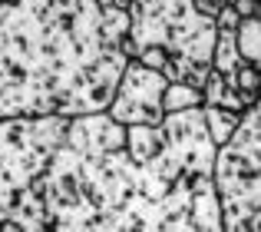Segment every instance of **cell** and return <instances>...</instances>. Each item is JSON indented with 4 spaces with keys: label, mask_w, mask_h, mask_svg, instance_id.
I'll list each match as a JSON object with an SVG mask.
<instances>
[{
    "label": "cell",
    "mask_w": 261,
    "mask_h": 232,
    "mask_svg": "<svg viewBox=\"0 0 261 232\" xmlns=\"http://www.w3.org/2000/svg\"><path fill=\"white\" fill-rule=\"evenodd\" d=\"M235 37H238V53H242V63L258 66V70H261V24H258L255 17H251V20H242V24H238V30H235Z\"/></svg>",
    "instance_id": "obj_14"
},
{
    "label": "cell",
    "mask_w": 261,
    "mask_h": 232,
    "mask_svg": "<svg viewBox=\"0 0 261 232\" xmlns=\"http://www.w3.org/2000/svg\"><path fill=\"white\" fill-rule=\"evenodd\" d=\"M231 86H235L242 97H251V100H258V93H261V70L258 66H248V63H242L238 66V73L235 77H225Z\"/></svg>",
    "instance_id": "obj_15"
},
{
    "label": "cell",
    "mask_w": 261,
    "mask_h": 232,
    "mask_svg": "<svg viewBox=\"0 0 261 232\" xmlns=\"http://www.w3.org/2000/svg\"><path fill=\"white\" fill-rule=\"evenodd\" d=\"M66 146L86 156H106L126 149V126L116 123L109 113H89L70 120L66 129Z\"/></svg>",
    "instance_id": "obj_8"
},
{
    "label": "cell",
    "mask_w": 261,
    "mask_h": 232,
    "mask_svg": "<svg viewBox=\"0 0 261 232\" xmlns=\"http://www.w3.org/2000/svg\"><path fill=\"white\" fill-rule=\"evenodd\" d=\"M162 149V126H129L126 129V156L136 166H146Z\"/></svg>",
    "instance_id": "obj_10"
},
{
    "label": "cell",
    "mask_w": 261,
    "mask_h": 232,
    "mask_svg": "<svg viewBox=\"0 0 261 232\" xmlns=\"http://www.w3.org/2000/svg\"><path fill=\"white\" fill-rule=\"evenodd\" d=\"M0 7H4V0H0Z\"/></svg>",
    "instance_id": "obj_20"
},
{
    "label": "cell",
    "mask_w": 261,
    "mask_h": 232,
    "mask_svg": "<svg viewBox=\"0 0 261 232\" xmlns=\"http://www.w3.org/2000/svg\"><path fill=\"white\" fill-rule=\"evenodd\" d=\"M202 116H205V129H208V140L215 143L218 149L235 136L238 123H242L245 113H231V110H222V106H202Z\"/></svg>",
    "instance_id": "obj_11"
},
{
    "label": "cell",
    "mask_w": 261,
    "mask_h": 232,
    "mask_svg": "<svg viewBox=\"0 0 261 232\" xmlns=\"http://www.w3.org/2000/svg\"><path fill=\"white\" fill-rule=\"evenodd\" d=\"M228 4L235 7V13H238L242 20H251V17L258 13V0H228Z\"/></svg>",
    "instance_id": "obj_18"
},
{
    "label": "cell",
    "mask_w": 261,
    "mask_h": 232,
    "mask_svg": "<svg viewBox=\"0 0 261 232\" xmlns=\"http://www.w3.org/2000/svg\"><path fill=\"white\" fill-rule=\"evenodd\" d=\"M215 186L225 232H261V93L235 136L218 149Z\"/></svg>",
    "instance_id": "obj_5"
},
{
    "label": "cell",
    "mask_w": 261,
    "mask_h": 232,
    "mask_svg": "<svg viewBox=\"0 0 261 232\" xmlns=\"http://www.w3.org/2000/svg\"><path fill=\"white\" fill-rule=\"evenodd\" d=\"M136 60H139L142 66H149V70H159L162 73V70H166V63H169V53L162 50V47H146Z\"/></svg>",
    "instance_id": "obj_16"
},
{
    "label": "cell",
    "mask_w": 261,
    "mask_h": 232,
    "mask_svg": "<svg viewBox=\"0 0 261 232\" xmlns=\"http://www.w3.org/2000/svg\"><path fill=\"white\" fill-rule=\"evenodd\" d=\"M242 66V53H238V37L235 30H218V43H215V57H212V70L222 77H235Z\"/></svg>",
    "instance_id": "obj_12"
},
{
    "label": "cell",
    "mask_w": 261,
    "mask_h": 232,
    "mask_svg": "<svg viewBox=\"0 0 261 232\" xmlns=\"http://www.w3.org/2000/svg\"><path fill=\"white\" fill-rule=\"evenodd\" d=\"M0 232H23V229H20L13 219H4V222H0Z\"/></svg>",
    "instance_id": "obj_19"
},
{
    "label": "cell",
    "mask_w": 261,
    "mask_h": 232,
    "mask_svg": "<svg viewBox=\"0 0 261 232\" xmlns=\"http://www.w3.org/2000/svg\"><path fill=\"white\" fill-rule=\"evenodd\" d=\"M133 30L122 43L129 60L146 47H162L169 57H185L198 66H212L218 43V24L202 17L192 0H133Z\"/></svg>",
    "instance_id": "obj_4"
},
{
    "label": "cell",
    "mask_w": 261,
    "mask_h": 232,
    "mask_svg": "<svg viewBox=\"0 0 261 232\" xmlns=\"http://www.w3.org/2000/svg\"><path fill=\"white\" fill-rule=\"evenodd\" d=\"M70 120L37 116V120H0V222L10 219L23 193L46 173L57 149L66 143Z\"/></svg>",
    "instance_id": "obj_6"
},
{
    "label": "cell",
    "mask_w": 261,
    "mask_h": 232,
    "mask_svg": "<svg viewBox=\"0 0 261 232\" xmlns=\"http://www.w3.org/2000/svg\"><path fill=\"white\" fill-rule=\"evenodd\" d=\"M166 73L149 70L139 60H129L126 73L119 80L113 103H109V116L122 126H162L166 123V110H162V97H166Z\"/></svg>",
    "instance_id": "obj_7"
},
{
    "label": "cell",
    "mask_w": 261,
    "mask_h": 232,
    "mask_svg": "<svg viewBox=\"0 0 261 232\" xmlns=\"http://www.w3.org/2000/svg\"><path fill=\"white\" fill-rule=\"evenodd\" d=\"M136 163L122 153L86 156L63 143L10 219L23 232H133Z\"/></svg>",
    "instance_id": "obj_3"
},
{
    "label": "cell",
    "mask_w": 261,
    "mask_h": 232,
    "mask_svg": "<svg viewBox=\"0 0 261 232\" xmlns=\"http://www.w3.org/2000/svg\"><path fill=\"white\" fill-rule=\"evenodd\" d=\"M215 159L218 146L208 140L202 110L169 113L162 149L146 166H136L133 232H225Z\"/></svg>",
    "instance_id": "obj_2"
},
{
    "label": "cell",
    "mask_w": 261,
    "mask_h": 232,
    "mask_svg": "<svg viewBox=\"0 0 261 232\" xmlns=\"http://www.w3.org/2000/svg\"><path fill=\"white\" fill-rule=\"evenodd\" d=\"M215 24H218V30H238V24H242V17L235 13V7H222L218 10V17H215Z\"/></svg>",
    "instance_id": "obj_17"
},
{
    "label": "cell",
    "mask_w": 261,
    "mask_h": 232,
    "mask_svg": "<svg viewBox=\"0 0 261 232\" xmlns=\"http://www.w3.org/2000/svg\"><path fill=\"white\" fill-rule=\"evenodd\" d=\"M129 10L96 0H4L0 120L106 113L129 66Z\"/></svg>",
    "instance_id": "obj_1"
},
{
    "label": "cell",
    "mask_w": 261,
    "mask_h": 232,
    "mask_svg": "<svg viewBox=\"0 0 261 232\" xmlns=\"http://www.w3.org/2000/svg\"><path fill=\"white\" fill-rule=\"evenodd\" d=\"M202 97H205V106H222V110H231V113H248L251 106L258 103V100H251V97H242V93L215 70H212L208 80H205Z\"/></svg>",
    "instance_id": "obj_9"
},
{
    "label": "cell",
    "mask_w": 261,
    "mask_h": 232,
    "mask_svg": "<svg viewBox=\"0 0 261 232\" xmlns=\"http://www.w3.org/2000/svg\"><path fill=\"white\" fill-rule=\"evenodd\" d=\"M205 106V97L202 90H195V86L189 83H169L166 86V97H162V110L169 113H185V110H202Z\"/></svg>",
    "instance_id": "obj_13"
}]
</instances>
